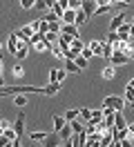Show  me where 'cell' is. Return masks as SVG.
<instances>
[{
    "label": "cell",
    "instance_id": "cell-1",
    "mask_svg": "<svg viewBox=\"0 0 134 147\" xmlns=\"http://www.w3.org/2000/svg\"><path fill=\"white\" fill-rule=\"evenodd\" d=\"M103 107H112L114 111H121L125 107V100L118 98V96H107L105 100H103Z\"/></svg>",
    "mask_w": 134,
    "mask_h": 147
},
{
    "label": "cell",
    "instance_id": "cell-2",
    "mask_svg": "<svg viewBox=\"0 0 134 147\" xmlns=\"http://www.w3.org/2000/svg\"><path fill=\"white\" fill-rule=\"evenodd\" d=\"M110 60H112V67H121V65H127V63H130V56L125 54V51H112Z\"/></svg>",
    "mask_w": 134,
    "mask_h": 147
},
{
    "label": "cell",
    "instance_id": "cell-3",
    "mask_svg": "<svg viewBox=\"0 0 134 147\" xmlns=\"http://www.w3.org/2000/svg\"><path fill=\"white\" fill-rule=\"evenodd\" d=\"M11 127H14V131H16L18 138H22V129H25V111H20V114H18L16 123H14Z\"/></svg>",
    "mask_w": 134,
    "mask_h": 147
},
{
    "label": "cell",
    "instance_id": "cell-4",
    "mask_svg": "<svg viewBox=\"0 0 134 147\" xmlns=\"http://www.w3.org/2000/svg\"><path fill=\"white\" fill-rule=\"evenodd\" d=\"M14 34L18 36V40H29L31 34H34V27H31V25H22V27L18 29V31H14Z\"/></svg>",
    "mask_w": 134,
    "mask_h": 147
},
{
    "label": "cell",
    "instance_id": "cell-5",
    "mask_svg": "<svg viewBox=\"0 0 134 147\" xmlns=\"http://www.w3.org/2000/svg\"><path fill=\"white\" fill-rule=\"evenodd\" d=\"M71 40H74V38L67 36V34H58V40H56V42H58V49H61V51H67L69 45H71Z\"/></svg>",
    "mask_w": 134,
    "mask_h": 147
},
{
    "label": "cell",
    "instance_id": "cell-6",
    "mask_svg": "<svg viewBox=\"0 0 134 147\" xmlns=\"http://www.w3.org/2000/svg\"><path fill=\"white\" fill-rule=\"evenodd\" d=\"M27 54H29V45H27V40H18V49H16V58L18 60H22V58H27Z\"/></svg>",
    "mask_w": 134,
    "mask_h": 147
},
{
    "label": "cell",
    "instance_id": "cell-7",
    "mask_svg": "<svg viewBox=\"0 0 134 147\" xmlns=\"http://www.w3.org/2000/svg\"><path fill=\"white\" fill-rule=\"evenodd\" d=\"M65 76H67L65 69H52V71H49V83H63Z\"/></svg>",
    "mask_w": 134,
    "mask_h": 147
},
{
    "label": "cell",
    "instance_id": "cell-8",
    "mask_svg": "<svg viewBox=\"0 0 134 147\" xmlns=\"http://www.w3.org/2000/svg\"><path fill=\"white\" fill-rule=\"evenodd\" d=\"M80 9L85 11V16H87V18H92V16H94V11H96V2H94V0H83Z\"/></svg>",
    "mask_w": 134,
    "mask_h": 147
},
{
    "label": "cell",
    "instance_id": "cell-9",
    "mask_svg": "<svg viewBox=\"0 0 134 147\" xmlns=\"http://www.w3.org/2000/svg\"><path fill=\"white\" fill-rule=\"evenodd\" d=\"M74 20H76V11L74 9H65L61 16V22L63 25H74Z\"/></svg>",
    "mask_w": 134,
    "mask_h": 147
},
{
    "label": "cell",
    "instance_id": "cell-10",
    "mask_svg": "<svg viewBox=\"0 0 134 147\" xmlns=\"http://www.w3.org/2000/svg\"><path fill=\"white\" fill-rule=\"evenodd\" d=\"M61 145V138H58V134L54 131V134H47V138L43 140V147H58Z\"/></svg>",
    "mask_w": 134,
    "mask_h": 147
},
{
    "label": "cell",
    "instance_id": "cell-11",
    "mask_svg": "<svg viewBox=\"0 0 134 147\" xmlns=\"http://www.w3.org/2000/svg\"><path fill=\"white\" fill-rule=\"evenodd\" d=\"M61 34H67V36H71V38H80L76 25H61Z\"/></svg>",
    "mask_w": 134,
    "mask_h": 147
},
{
    "label": "cell",
    "instance_id": "cell-12",
    "mask_svg": "<svg viewBox=\"0 0 134 147\" xmlns=\"http://www.w3.org/2000/svg\"><path fill=\"white\" fill-rule=\"evenodd\" d=\"M123 22H125V13L121 11V13H116L114 18H112V25H110V31H116V29L121 27Z\"/></svg>",
    "mask_w": 134,
    "mask_h": 147
},
{
    "label": "cell",
    "instance_id": "cell-13",
    "mask_svg": "<svg viewBox=\"0 0 134 147\" xmlns=\"http://www.w3.org/2000/svg\"><path fill=\"white\" fill-rule=\"evenodd\" d=\"M61 92V83H49L47 87H43V92L40 94H45V96H54V94H58Z\"/></svg>",
    "mask_w": 134,
    "mask_h": 147
},
{
    "label": "cell",
    "instance_id": "cell-14",
    "mask_svg": "<svg viewBox=\"0 0 134 147\" xmlns=\"http://www.w3.org/2000/svg\"><path fill=\"white\" fill-rule=\"evenodd\" d=\"M125 127H127V120L123 118L121 111H116L114 114V129H125Z\"/></svg>",
    "mask_w": 134,
    "mask_h": 147
},
{
    "label": "cell",
    "instance_id": "cell-15",
    "mask_svg": "<svg viewBox=\"0 0 134 147\" xmlns=\"http://www.w3.org/2000/svg\"><path fill=\"white\" fill-rule=\"evenodd\" d=\"M103 45H105V42H101V40H96V38H94V40H92L87 47L92 49V54H94V56H101V51H103Z\"/></svg>",
    "mask_w": 134,
    "mask_h": 147
},
{
    "label": "cell",
    "instance_id": "cell-16",
    "mask_svg": "<svg viewBox=\"0 0 134 147\" xmlns=\"http://www.w3.org/2000/svg\"><path fill=\"white\" fill-rule=\"evenodd\" d=\"M7 49L11 51V54H16V49H18V36H16V34H9V38H7Z\"/></svg>",
    "mask_w": 134,
    "mask_h": 147
},
{
    "label": "cell",
    "instance_id": "cell-17",
    "mask_svg": "<svg viewBox=\"0 0 134 147\" xmlns=\"http://www.w3.org/2000/svg\"><path fill=\"white\" fill-rule=\"evenodd\" d=\"M65 125H67V120L63 118V116H58V114H56V116H54V131L58 134V131H61V129L65 127Z\"/></svg>",
    "mask_w": 134,
    "mask_h": 147
},
{
    "label": "cell",
    "instance_id": "cell-18",
    "mask_svg": "<svg viewBox=\"0 0 134 147\" xmlns=\"http://www.w3.org/2000/svg\"><path fill=\"white\" fill-rule=\"evenodd\" d=\"M83 40H80V38H74V40H71V45H69V49L71 51H74V54H80V51H83Z\"/></svg>",
    "mask_w": 134,
    "mask_h": 147
},
{
    "label": "cell",
    "instance_id": "cell-19",
    "mask_svg": "<svg viewBox=\"0 0 134 147\" xmlns=\"http://www.w3.org/2000/svg\"><path fill=\"white\" fill-rule=\"evenodd\" d=\"M69 127H71V131H74V134H80V131H85V125H83L78 118H76V120H69Z\"/></svg>",
    "mask_w": 134,
    "mask_h": 147
},
{
    "label": "cell",
    "instance_id": "cell-20",
    "mask_svg": "<svg viewBox=\"0 0 134 147\" xmlns=\"http://www.w3.org/2000/svg\"><path fill=\"white\" fill-rule=\"evenodd\" d=\"M87 16H85V11H83V9H78V11H76V20H74V25H76V27H80V25H85V22H87Z\"/></svg>",
    "mask_w": 134,
    "mask_h": 147
},
{
    "label": "cell",
    "instance_id": "cell-21",
    "mask_svg": "<svg viewBox=\"0 0 134 147\" xmlns=\"http://www.w3.org/2000/svg\"><path fill=\"white\" fill-rule=\"evenodd\" d=\"M71 134H74V131H71L69 123H67V125H65V127L58 131V138H61V140H67V138H71Z\"/></svg>",
    "mask_w": 134,
    "mask_h": 147
},
{
    "label": "cell",
    "instance_id": "cell-22",
    "mask_svg": "<svg viewBox=\"0 0 134 147\" xmlns=\"http://www.w3.org/2000/svg\"><path fill=\"white\" fill-rule=\"evenodd\" d=\"M43 38H45V34H40V31H34V34H31V38L27 40V45H38Z\"/></svg>",
    "mask_w": 134,
    "mask_h": 147
},
{
    "label": "cell",
    "instance_id": "cell-23",
    "mask_svg": "<svg viewBox=\"0 0 134 147\" xmlns=\"http://www.w3.org/2000/svg\"><path fill=\"white\" fill-rule=\"evenodd\" d=\"M36 47V51H52V42H47V40H40V42H38V45H34Z\"/></svg>",
    "mask_w": 134,
    "mask_h": 147
},
{
    "label": "cell",
    "instance_id": "cell-24",
    "mask_svg": "<svg viewBox=\"0 0 134 147\" xmlns=\"http://www.w3.org/2000/svg\"><path fill=\"white\" fill-rule=\"evenodd\" d=\"M114 76H116V67H112V65H110V67H105V69H103V78H105V80H112Z\"/></svg>",
    "mask_w": 134,
    "mask_h": 147
},
{
    "label": "cell",
    "instance_id": "cell-25",
    "mask_svg": "<svg viewBox=\"0 0 134 147\" xmlns=\"http://www.w3.org/2000/svg\"><path fill=\"white\" fill-rule=\"evenodd\" d=\"M14 105H16V107H25V105H27V94H18V96H14Z\"/></svg>",
    "mask_w": 134,
    "mask_h": 147
},
{
    "label": "cell",
    "instance_id": "cell-26",
    "mask_svg": "<svg viewBox=\"0 0 134 147\" xmlns=\"http://www.w3.org/2000/svg\"><path fill=\"white\" fill-rule=\"evenodd\" d=\"M29 138H31V140H36V143H38V140L43 143L45 138H47V131H43V129H40V131H31V134H29Z\"/></svg>",
    "mask_w": 134,
    "mask_h": 147
},
{
    "label": "cell",
    "instance_id": "cell-27",
    "mask_svg": "<svg viewBox=\"0 0 134 147\" xmlns=\"http://www.w3.org/2000/svg\"><path fill=\"white\" fill-rule=\"evenodd\" d=\"M78 118L87 123V120L92 118V109H87V107H80V109H78Z\"/></svg>",
    "mask_w": 134,
    "mask_h": 147
},
{
    "label": "cell",
    "instance_id": "cell-28",
    "mask_svg": "<svg viewBox=\"0 0 134 147\" xmlns=\"http://www.w3.org/2000/svg\"><path fill=\"white\" fill-rule=\"evenodd\" d=\"M74 65H76V67H78V69H85V67H87V58H83V56H76V58H74Z\"/></svg>",
    "mask_w": 134,
    "mask_h": 147
},
{
    "label": "cell",
    "instance_id": "cell-29",
    "mask_svg": "<svg viewBox=\"0 0 134 147\" xmlns=\"http://www.w3.org/2000/svg\"><path fill=\"white\" fill-rule=\"evenodd\" d=\"M112 5H114V2H112ZM112 5H103V7H96L94 16H103V13H110V11H112Z\"/></svg>",
    "mask_w": 134,
    "mask_h": 147
},
{
    "label": "cell",
    "instance_id": "cell-30",
    "mask_svg": "<svg viewBox=\"0 0 134 147\" xmlns=\"http://www.w3.org/2000/svg\"><path fill=\"white\" fill-rule=\"evenodd\" d=\"M63 118L67 120V123H69V120H76V118H78V109H67Z\"/></svg>",
    "mask_w": 134,
    "mask_h": 147
},
{
    "label": "cell",
    "instance_id": "cell-31",
    "mask_svg": "<svg viewBox=\"0 0 134 147\" xmlns=\"http://www.w3.org/2000/svg\"><path fill=\"white\" fill-rule=\"evenodd\" d=\"M65 71H67V74H78L80 69L74 65V60H67V63H65Z\"/></svg>",
    "mask_w": 134,
    "mask_h": 147
},
{
    "label": "cell",
    "instance_id": "cell-32",
    "mask_svg": "<svg viewBox=\"0 0 134 147\" xmlns=\"http://www.w3.org/2000/svg\"><path fill=\"white\" fill-rule=\"evenodd\" d=\"M89 120H92L94 125H98V123L103 120V111H101V109H94V111H92V118H89Z\"/></svg>",
    "mask_w": 134,
    "mask_h": 147
},
{
    "label": "cell",
    "instance_id": "cell-33",
    "mask_svg": "<svg viewBox=\"0 0 134 147\" xmlns=\"http://www.w3.org/2000/svg\"><path fill=\"white\" fill-rule=\"evenodd\" d=\"M2 136L7 138V140H14V138H18V136H16V131H14V127H7V129H2Z\"/></svg>",
    "mask_w": 134,
    "mask_h": 147
},
{
    "label": "cell",
    "instance_id": "cell-34",
    "mask_svg": "<svg viewBox=\"0 0 134 147\" xmlns=\"http://www.w3.org/2000/svg\"><path fill=\"white\" fill-rule=\"evenodd\" d=\"M80 5H83V0H67V9L78 11V9H80Z\"/></svg>",
    "mask_w": 134,
    "mask_h": 147
},
{
    "label": "cell",
    "instance_id": "cell-35",
    "mask_svg": "<svg viewBox=\"0 0 134 147\" xmlns=\"http://www.w3.org/2000/svg\"><path fill=\"white\" fill-rule=\"evenodd\" d=\"M38 31H40V34H47V31H49V22H47V20H38Z\"/></svg>",
    "mask_w": 134,
    "mask_h": 147
},
{
    "label": "cell",
    "instance_id": "cell-36",
    "mask_svg": "<svg viewBox=\"0 0 134 147\" xmlns=\"http://www.w3.org/2000/svg\"><path fill=\"white\" fill-rule=\"evenodd\" d=\"M125 102H132L134 100V89L132 87H125V98H123Z\"/></svg>",
    "mask_w": 134,
    "mask_h": 147
},
{
    "label": "cell",
    "instance_id": "cell-37",
    "mask_svg": "<svg viewBox=\"0 0 134 147\" xmlns=\"http://www.w3.org/2000/svg\"><path fill=\"white\" fill-rule=\"evenodd\" d=\"M20 7H22V9H34L36 0H20Z\"/></svg>",
    "mask_w": 134,
    "mask_h": 147
},
{
    "label": "cell",
    "instance_id": "cell-38",
    "mask_svg": "<svg viewBox=\"0 0 134 147\" xmlns=\"http://www.w3.org/2000/svg\"><path fill=\"white\" fill-rule=\"evenodd\" d=\"M61 20H56V22H49V31H54V34H61Z\"/></svg>",
    "mask_w": 134,
    "mask_h": 147
},
{
    "label": "cell",
    "instance_id": "cell-39",
    "mask_svg": "<svg viewBox=\"0 0 134 147\" xmlns=\"http://www.w3.org/2000/svg\"><path fill=\"white\" fill-rule=\"evenodd\" d=\"M101 56H103V58H110V56H112V45H103V51H101Z\"/></svg>",
    "mask_w": 134,
    "mask_h": 147
},
{
    "label": "cell",
    "instance_id": "cell-40",
    "mask_svg": "<svg viewBox=\"0 0 134 147\" xmlns=\"http://www.w3.org/2000/svg\"><path fill=\"white\" fill-rule=\"evenodd\" d=\"M45 40H47V42H56V40H58V34H54V31H47V34H45Z\"/></svg>",
    "mask_w": 134,
    "mask_h": 147
},
{
    "label": "cell",
    "instance_id": "cell-41",
    "mask_svg": "<svg viewBox=\"0 0 134 147\" xmlns=\"http://www.w3.org/2000/svg\"><path fill=\"white\" fill-rule=\"evenodd\" d=\"M116 40H118V34H116V31H110V36H107V45H114Z\"/></svg>",
    "mask_w": 134,
    "mask_h": 147
},
{
    "label": "cell",
    "instance_id": "cell-42",
    "mask_svg": "<svg viewBox=\"0 0 134 147\" xmlns=\"http://www.w3.org/2000/svg\"><path fill=\"white\" fill-rule=\"evenodd\" d=\"M76 145V138H74V134H71V138H67V140H63L61 147H74Z\"/></svg>",
    "mask_w": 134,
    "mask_h": 147
},
{
    "label": "cell",
    "instance_id": "cell-43",
    "mask_svg": "<svg viewBox=\"0 0 134 147\" xmlns=\"http://www.w3.org/2000/svg\"><path fill=\"white\" fill-rule=\"evenodd\" d=\"M80 56H83V58H87V60H89V58H92L94 54H92V49H89V47H83V51H80Z\"/></svg>",
    "mask_w": 134,
    "mask_h": 147
},
{
    "label": "cell",
    "instance_id": "cell-44",
    "mask_svg": "<svg viewBox=\"0 0 134 147\" xmlns=\"http://www.w3.org/2000/svg\"><path fill=\"white\" fill-rule=\"evenodd\" d=\"M14 76H18V78H22V76H25V71H22V67H20V65L14 67Z\"/></svg>",
    "mask_w": 134,
    "mask_h": 147
},
{
    "label": "cell",
    "instance_id": "cell-45",
    "mask_svg": "<svg viewBox=\"0 0 134 147\" xmlns=\"http://www.w3.org/2000/svg\"><path fill=\"white\" fill-rule=\"evenodd\" d=\"M118 145H121V147H134L130 138H121V140H118Z\"/></svg>",
    "mask_w": 134,
    "mask_h": 147
},
{
    "label": "cell",
    "instance_id": "cell-46",
    "mask_svg": "<svg viewBox=\"0 0 134 147\" xmlns=\"http://www.w3.org/2000/svg\"><path fill=\"white\" fill-rule=\"evenodd\" d=\"M127 56L134 58V40H130V45H127Z\"/></svg>",
    "mask_w": 134,
    "mask_h": 147
},
{
    "label": "cell",
    "instance_id": "cell-47",
    "mask_svg": "<svg viewBox=\"0 0 134 147\" xmlns=\"http://www.w3.org/2000/svg\"><path fill=\"white\" fill-rule=\"evenodd\" d=\"M127 138H130V140L134 138V123H132V125H127Z\"/></svg>",
    "mask_w": 134,
    "mask_h": 147
},
{
    "label": "cell",
    "instance_id": "cell-48",
    "mask_svg": "<svg viewBox=\"0 0 134 147\" xmlns=\"http://www.w3.org/2000/svg\"><path fill=\"white\" fill-rule=\"evenodd\" d=\"M94 2H96V7H103V5H112L114 0H94Z\"/></svg>",
    "mask_w": 134,
    "mask_h": 147
},
{
    "label": "cell",
    "instance_id": "cell-49",
    "mask_svg": "<svg viewBox=\"0 0 134 147\" xmlns=\"http://www.w3.org/2000/svg\"><path fill=\"white\" fill-rule=\"evenodd\" d=\"M116 5H130V2H134V0H114Z\"/></svg>",
    "mask_w": 134,
    "mask_h": 147
},
{
    "label": "cell",
    "instance_id": "cell-50",
    "mask_svg": "<svg viewBox=\"0 0 134 147\" xmlns=\"http://www.w3.org/2000/svg\"><path fill=\"white\" fill-rule=\"evenodd\" d=\"M130 36H132V40H134V25L130 22Z\"/></svg>",
    "mask_w": 134,
    "mask_h": 147
},
{
    "label": "cell",
    "instance_id": "cell-51",
    "mask_svg": "<svg viewBox=\"0 0 134 147\" xmlns=\"http://www.w3.org/2000/svg\"><path fill=\"white\" fill-rule=\"evenodd\" d=\"M127 87H132V89H134V78H130V83H127Z\"/></svg>",
    "mask_w": 134,
    "mask_h": 147
},
{
    "label": "cell",
    "instance_id": "cell-52",
    "mask_svg": "<svg viewBox=\"0 0 134 147\" xmlns=\"http://www.w3.org/2000/svg\"><path fill=\"white\" fill-rule=\"evenodd\" d=\"M0 87H5V78L2 76H0Z\"/></svg>",
    "mask_w": 134,
    "mask_h": 147
},
{
    "label": "cell",
    "instance_id": "cell-53",
    "mask_svg": "<svg viewBox=\"0 0 134 147\" xmlns=\"http://www.w3.org/2000/svg\"><path fill=\"white\" fill-rule=\"evenodd\" d=\"M0 76H2V58H0Z\"/></svg>",
    "mask_w": 134,
    "mask_h": 147
},
{
    "label": "cell",
    "instance_id": "cell-54",
    "mask_svg": "<svg viewBox=\"0 0 134 147\" xmlns=\"http://www.w3.org/2000/svg\"><path fill=\"white\" fill-rule=\"evenodd\" d=\"M127 105H130V109H134V100H132V102H127Z\"/></svg>",
    "mask_w": 134,
    "mask_h": 147
},
{
    "label": "cell",
    "instance_id": "cell-55",
    "mask_svg": "<svg viewBox=\"0 0 134 147\" xmlns=\"http://www.w3.org/2000/svg\"><path fill=\"white\" fill-rule=\"evenodd\" d=\"M127 22H132V25H134V18H130V20H127Z\"/></svg>",
    "mask_w": 134,
    "mask_h": 147
},
{
    "label": "cell",
    "instance_id": "cell-56",
    "mask_svg": "<svg viewBox=\"0 0 134 147\" xmlns=\"http://www.w3.org/2000/svg\"><path fill=\"white\" fill-rule=\"evenodd\" d=\"M0 49H2V42H0Z\"/></svg>",
    "mask_w": 134,
    "mask_h": 147
},
{
    "label": "cell",
    "instance_id": "cell-57",
    "mask_svg": "<svg viewBox=\"0 0 134 147\" xmlns=\"http://www.w3.org/2000/svg\"><path fill=\"white\" fill-rule=\"evenodd\" d=\"M118 147H121V145H118Z\"/></svg>",
    "mask_w": 134,
    "mask_h": 147
},
{
    "label": "cell",
    "instance_id": "cell-58",
    "mask_svg": "<svg viewBox=\"0 0 134 147\" xmlns=\"http://www.w3.org/2000/svg\"><path fill=\"white\" fill-rule=\"evenodd\" d=\"M58 147H61V145H58Z\"/></svg>",
    "mask_w": 134,
    "mask_h": 147
}]
</instances>
